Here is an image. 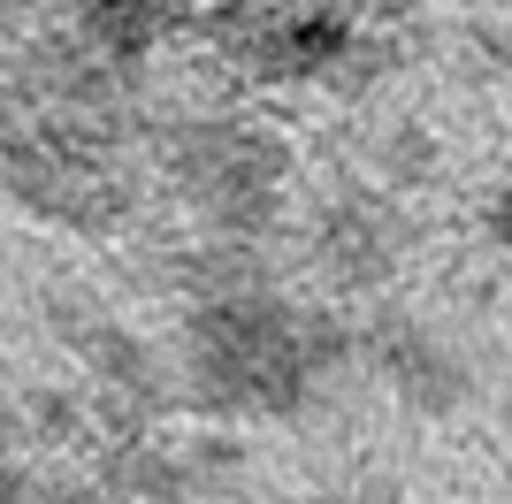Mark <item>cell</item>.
Returning a JSON list of instances; mask_svg holds the SVG:
<instances>
[{
    "mask_svg": "<svg viewBox=\"0 0 512 504\" xmlns=\"http://www.w3.org/2000/svg\"><path fill=\"white\" fill-rule=\"evenodd\" d=\"M276 8H299V0H276Z\"/></svg>",
    "mask_w": 512,
    "mask_h": 504,
    "instance_id": "30bf717a",
    "label": "cell"
},
{
    "mask_svg": "<svg viewBox=\"0 0 512 504\" xmlns=\"http://www.w3.org/2000/svg\"><path fill=\"white\" fill-rule=\"evenodd\" d=\"M352 336L321 314L276 306L260 291H222L192 314L184 382L207 413H306L329 367H344Z\"/></svg>",
    "mask_w": 512,
    "mask_h": 504,
    "instance_id": "6da1fadb",
    "label": "cell"
},
{
    "mask_svg": "<svg viewBox=\"0 0 512 504\" xmlns=\"http://www.w3.org/2000/svg\"><path fill=\"white\" fill-rule=\"evenodd\" d=\"M314 252L337 283H383L390 260H398V230L375 207H329L314 230Z\"/></svg>",
    "mask_w": 512,
    "mask_h": 504,
    "instance_id": "5b68a950",
    "label": "cell"
},
{
    "mask_svg": "<svg viewBox=\"0 0 512 504\" xmlns=\"http://www.w3.org/2000/svg\"><path fill=\"white\" fill-rule=\"evenodd\" d=\"M360 54V31H352V16H337V8H276V16L260 23V39L245 46V62H253V77L268 84H337L344 62Z\"/></svg>",
    "mask_w": 512,
    "mask_h": 504,
    "instance_id": "3957f363",
    "label": "cell"
},
{
    "mask_svg": "<svg viewBox=\"0 0 512 504\" xmlns=\"http://www.w3.org/2000/svg\"><path fill=\"white\" fill-rule=\"evenodd\" d=\"M482 230H490V245L497 252H512V184L490 199V214H482Z\"/></svg>",
    "mask_w": 512,
    "mask_h": 504,
    "instance_id": "52a82bcc",
    "label": "cell"
},
{
    "mask_svg": "<svg viewBox=\"0 0 512 504\" xmlns=\"http://www.w3.org/2000/svg\"><path fill=\"white\" fill-rule=\"evenodd\" d=\"M107 489L123 504H207L192 466V443H130L107 466Z\"/></svg>",
    "mask_w": 512,
    "mask_h": 504,
    "instance_id": "8992f818",
    "label": "cell"
},
{
    "mask_svg": "<svg viewBox=\"0 0 512 504\" xmlns=\"http://www.w3.org/2000/svg\"><path fill=\"white\" fill-rule=\"evenodd\" d=\"M176 16H184L176 0H85V8H77V39H85L92 62L138 69L153 46L176 31Z\"/></svg>",
    "mask_w": 512,
    "mask_h": 504,
    "instance_id": "277c9868",
    "label": "cell"
},
{
    "mask_svg": "<svg viewBox=\"0 0 512 504\" xmlns=\"http://www.w3.org/2000/svg\"><path fill=\"white\" fill-rule=\"evenodd\" d=\"M306 504H344V497H306Z\"/></svg>",
    "mask_w": 512,
    "mask_h": 504,
    "instance_id": "9c48e42d",
    "label": "cell"
},
{
    "mask_svg": "<svg viewBox=\"0 0 512 504\" xmlns=\"http://www.w3.org/2000/svg\"><path fill=\"white\" fill-rule=\"evenodd\" d=\"M39 504H115V489H54V497H39Z\"/></svg>",
    "mask_w": 512,
    "mask_h": 504,
    "instance_id": "ba28073f",
    "label": "cell"
},
{
    "mask_svg": "<svg viewBox=\"0 0 512 504\" xmlns=\"http://www.w3.org/2000/svg\"><path fill=\"white\" fill-rule=\"evenodd\" d=\"M367 359H375V375H383V390L398 405H413V413H459L474 390V367L467 352H459V336L428 329V321H383V329L367 336Z\"/></svg>",
    "mask_w": 512,
    "mask_h": 504,
    "instance_id": "7a4b0ae2",
    "label": "cell"
}]
</instances>
